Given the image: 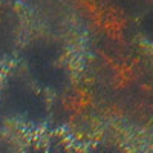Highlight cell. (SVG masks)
I'll list each match as a JSON object with an SVG mask.
<instances>
[{
    "instance_id": "6da1fadb",
    "label": "cell",
    "mask_w": 153,
    "mask_h": 153,
    "mask_svg": "<svg viewBox=\"0 0 153 153\" xmlns=\"http://www.w3.org/2000/svg\"><path fill=\"white\" fill-rule=\"evenodd\" d=\"M75 8L83 20L98 32L112 35L120 28L113 8L103 0H75Z\"/></svg>"
},
{
    "instance_id": "7a4b0ae2",
    "label": "cell",
    "mask_w": 153,
    "mask_h": 153,
    "mask_svg": "<svg viewBox=\"0 0 153 153\" xmlns=\"http://www.w3.org/2000/svg\"><path fill=\"white\" fill-rule=\"evenodd\" d=\"M92 94L84 86L75 84L69 87L60 98V110L71 118H78L92 106Z\"/></svg>"
}]
</instances>
